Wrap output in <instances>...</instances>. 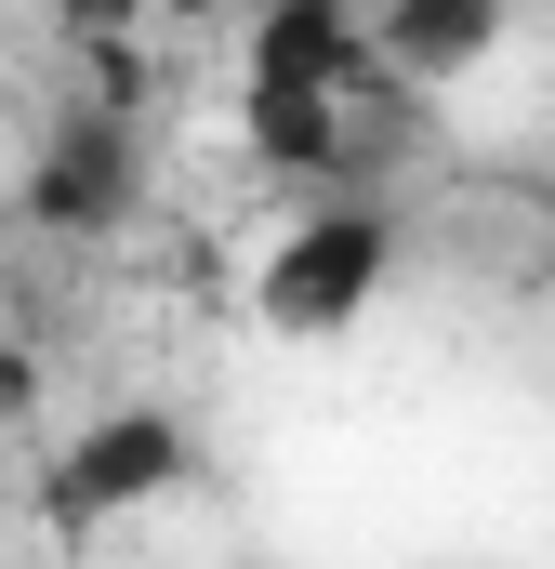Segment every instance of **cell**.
Returning a JSON list of instances; mask_svg holds the SVG:
<instances>
[{
  "label": "cell",
  "mask_w": 555,
  "mask_h": 569,
  "mask_svg": "<svg viewBox=\"0 0 555 569\" xmlns=\"http://www.w3.org/2000/svg\"><path fill=\"white\" fill-rule=\"evenodd\" d=\"M252 80L344 93V80H357V13H344V0H265V27H252Z\"/></svg>",
  "instance_id": "3957f363"
},
{
  "label": "cell",
  "mask_w": 555,
  "mask_h": 569,
  "mask_svg": "<svg viewBox=\"0 0 555 569\" xmlns=\"http://www.w3.org/2000/svg\"><path fill=\"white\" fill-rule=\"evenodd\" d=\"M384 279H397V226H384V212H357V199H331V212H304V226L265 252L252 305H265L278 331L331 345V331H357V318L384 305Z\"/></svg>",
  "instance_id": "6da1fadb"
},
{
  "label": "cell",
  "mask_w": 555,
  "mask_h": 569,
  "mask_svg": "<svg viewBox=\"0 0 555 569\" xmlns=\"http://www.w3.org/2000/svg\"><path fill=\"white\" fill-rule=\"evenodd\" d=\"M159 13H225V0H159Z\"/></svg>",
  "instance_id": "8992f818"
},
{
  "label": "cell",
  "mask_w": 555,
  "mask_h": 569,
  "mask_svg": "<svg viewBox=\"0 0 555 569\" xmlns=\"http://www.w3.org/2000/svg\"><path fill=\"white\" fill-rule=\"evenodd\" d=\"M503 13H516V0H397V13H384V53H397L411 80H463V67L503 40Z\"/></svg>",
  "instance_id": "277c9868"
},
{
  "label": "cell",
  "mask_w": 555,
  "mask_h": 569,
  "mask_svg": "<svg viewBox=\"0 0 555 569\" xmlns=\"http://www.w3.org/2000/svg\"><path fill=\"white\" fill-rule=\"evenodd\" d=\"M252 146H265L278 172H331L344 159V93H291V80H252Z\"/></svg>",
  "instance_id": "5b68a950"
},
{
  "label": "cell",
  "mask_w": 555,
  "mask_h": 569,
  "mask_svg": "<svg viewBox=\"0 0 555 569\" xmlns=\"http://www.w3.org/2000/svg\"><path fill=\"white\" fill-rule=\"evenodd\" d=\"M185 477V425L172 411H107V425L67 450V517H120V503H145V490H172Z\"/></svg>",
  "instance_id": "7a4b0ae2"
}]
</instances>
